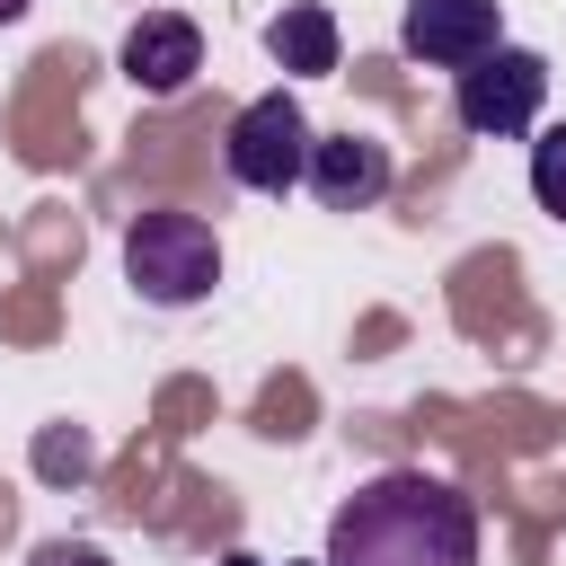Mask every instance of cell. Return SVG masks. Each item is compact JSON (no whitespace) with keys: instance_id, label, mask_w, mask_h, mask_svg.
Masks as SVG:
<instances>
[{"instance_id":"obj_1","label":"cell","mask_w":566,"mask_h":566,"mask_svg":"<svg viewBox=\"0 0 566 566\" xmlns=\"http://www.w3.org/2000/svg\"><path fill=\"white\" fill-rule=\"evenodd\" d=\"M327 566H478V504L433 469H380L336 504Z\"/></svg>"},{"instance_id":"obj_2","label":"cell","mask_w":566,"mask_h":566,"mask_svg":"<svg viewBox=\"0 0 566 566\" xmlns=\"http://www.w3.org/2000/svg\"><path fill=\"white\" fill-rule=\"evenodd\" d=\"M124 283L150 301V310H195L212 283H221V239L203 212H177V203H150L124 221Z\"/></svg>"},{"instance_id":"obj_3","label":"cell","mask_w":566,"mask_h":566,"mask_svg":"<svg viewBox=\"0 0 566 566\" xmlns=\"http://www.w3.org/2000/svg\"><path fill=\"white\" fill-rule=\"evenodd\" d=\"M310 115H301V97L292 88H265V97H248L239 115H230V142H221V159H230V177L248 186V195H292L301 177H310Z\"/></svg>"},{"instance_id":"obj_4","label":"cell","mask_w":566,"mask_h":566,"mask_svg":"<svg viewBox=\"0 0 566 566\" xmlns=\"http://www.w3.org/2000/svg\"><path fill=\"white\" fill-rule=\"evenodd\" d=\"M539 97H548V62L531 44H495L486 62H469L451 80V115L478 133V142H513L539 124Z\"/></svg>"},{"instance_id":"obj_5","label":"cell","mask_w":566,"mask_h":566,"mask_svg":"<svg viewBox=\"0 0 566 566\" xmlns=\"http://www.w3.org/2000/svg\"><path fill=\"white\" fill-rule=\"evenodd\" d=\"M398 44H407L416 62H433V71L460 80L469 62H486V53L504 44V0H407Z\"/></svg>"},{"instance_id":"obj_6","label":"cell","mask_w":566,"mask_h":566,"mask_svg":"<svg viewBox=\"0 0 566 566\" xmlns=\"http://www.w3.org/2000/svg\"><path fill=\"white\" fill-rule=\"evenodd\" d=\"M115 71H124L142 97H177V88H195V71H203V27H195L186 9H142V18L124 27V44H115Z\"/></svg>"},{"instance_id":"obj_7","label":"cell","mask_w":566,"mask_h":566,"mask_svg":"<svg viewBox=\"0 0 566 566\" xmlns=\"http://www.w3.org/2000/svg\"><path fill=\"white\" fill-rule=\"evenodd\" d=\"M327 212H371L389 186H398V159H389V142L380 133H318L310 142V177H301Z\"/></svg>"},{"instance_id":"obj_8","label":"cell","mask_w":566,"mask_h":566,"mask_svg":"<svg viewBox=\"0 0 566 566\" xmlns=\"http://www.w3.org/2000/svg\"><path fill=\"white\" fill-rule=\"evenodd\" d=\"M265 53H274L292 80H327V71H336V18H327L318 0H292V9L265 18Z\"/></svg>"},{"instance_id":"obj_9","label":"cell","mask_w":566,"mask_h":566,"mask_svg":"<svg viewBox=\"0 0 566 566\" xmlns=\"http://www.w3.org/2000/svg\"><path fill=\"white\" fill-rule=\"evenodd\" d=\"M531 203H539L548 221H566V124H548V133L531 142Z\"/></svg>"},{"instance_id":"obj_10","label":"cell","mask_w":566,"mask_h":566,"mask_svg":"<svg viewBox=\"0 0 566 566\" xmlns=\"http://www.w3.org/2000/svg\"><path fill=\"white\" fill-rule=\"evenodd\" d=\"M35 566H115L106 548H88V539H44L35 548Z\"/></svg>"},{"instance_id":"obj_11","label":"cell","mask_w":566,"mask_h":566,"mask_svg":"<svg viewBox=\"0 0 566 566\" xmlns=\"http://www.w3.org/2000/svg\"><path fill=\"white\" fill-rule=\"evenodd\" d=\"M27 9H35V0H0V27H18V18H27Z\"/></svg>"},{"instance_id":"obj_12","label":"cell","mask_w":566,"mask_h":566,"mask_svg":"<svg viewBox=\"0 0 566 566\" xmlns=\"http://www.w3.org/2000/svg\"><path fill=\"white\" fill-rule=\"evenodd\" d=\"M221 566H256V557H221Z\"/></svg>"},{"instance_id":"obj_13","label":"cell","mask_w":566,"mask_h":566,"mask_svg":"<svg viewBox=\"0 0 566 566\" xmlns=\"http://www.w3.org/2000/svg\"><path fill=\"white\" fill-rule=\"evenodd\" d=\"M301 566H327V557H301Z\"/></svg>"}]
</instances>
